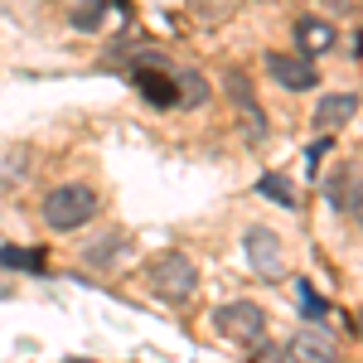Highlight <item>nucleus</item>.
I'll use <instances>...</instances> for the list:
<instances>
[{"instance_id":"f257e3e1","label":"nucleus","mask_w":363,"mask_h":363,"mask_svg":"<svg viewBox=\"0 0 363 363\" xmlns=\"http://www.w3.org/2000/svg\"><path fill=\"white\" fill-rule=\"evenodd\" d=\"M97 213V189L92 184H58L54 194L44 199V223L54 233H73Z\"/></svg>"},{"instance_id":"f03ea898","label":"nucleus","mask_w":363,"mask_h":363,"mask_svg":"<svg viewBox=\"0 0 363 363\" xmlns=\"http://www.w3.org/2000/svg\"><path fill=\"white\" fill-rule=\"evenodd\" d=\"M150 291L155 296H165V301H189L199 291V272L194 262L184 257V252H160V257H150Z\"/></svg>"},{"instance_id":"7ed1b4c3","label":"nucleus","mask_w":363,"mask_h":363,"mask_svg":"<svg viewBox=\"0 0 363 363\" xmlns=\"http://www.w3.org/2000/svg\"><path fill=\"white\" fill-rule=\"evenodd\" d=\"M213 330L223 339H238V344H257L267 335V310L252 306V301H233V306L213 310Z\"/></svg>"},{"instance_id":"20e7f679","label":"nucleus","mask_w":363,"mask_h":363,"mask_svg":"<svg viewBox=\"0 0 363 363\" xmlns=\"http://www.w3.org/2000/svg\"><path fill=\"white\" fill-rule=\"evenodd\" d=\"M242 252H247L252 272H257L262 281H281V277H286V252H281V238H277V233L252 228L247 238H242Z\"/></svg>"},{"instance_id":"39448f33","label":"nucleus","mask_w":363,"mask_h":363,"mask_svg":"<svg viewBox=\"0 0 363 363\" xmlns=\"http://www.w3.org/2000/svg\"><path fill=\"white\" fill-rule=\"evenodd\" d=\"M267 68H272V78H277L281 87H291V92H310V87L320 83L315 63H310V58H296V54H272Z\"/></svg>"},{"instance_id":"423d86ee","label":"nucleus","mask_w":363,"mask_h":363,"mask_svg":"<svg viewBox=\"0 0 363 363\" xmlns=\"http://www.w3.org/2000/svg\"><path fill=\"white\" fill-rule=\"evenodd\" d=\"M286 363H335V339L325 330H301L286 349Z\"/></svg>"},{"instance_id":"0eeeda50","label":"nucleus","mask_w":363,"mask_h":363,"mask_svg":"<svg viewBox=\"0 0 363 363\" xmlns=\"http://www.w3.org/2000/svg\"><path fill=\"white\" fill-rule=\"evenodd\" d=\"M349 116H359V97H354V92H330V97H320V107H315V126H320V131H339Z\"/></svg>"},{"instance_id":"6e6552de","label":"nucleus","mask_w":363,"mask_h":363,"mask_svg":"<svg viewBox=\"0 0 363 363\" xmlns=\"http://www.w3.org/2000/svg\"><path fill=\"white\" fill-rule=\"evenodd\" d=\"M136 87L155 102V107H174L179 102V87H174V78L169 73H155V68H140L136 73Z\"/></svg>"},{"instance_id":"1a4fd4ad","label":"nucleus","mask_w":363,"mask_h":363,"mask_svg":"<svg viewBox=\"0 0 363 363\" xmlns=\"http://www.w3.org/2000/svg\"><path fill=\"white\" fill-rule=\"evenodd\" d=\"M296 39H301L306 54H325V49L335 44V25H330V20H301V25H296Z\"/></svg>"},{"instance_id":"9d476101","label":"nucleus","mask_w":363,"mask_h":363,"mask_svg":"<svg viewBox=\"0 0 363 363\" xmlns=\"http://www.w3.org/2000/svg\"><path fill=\"white\" fill-rule=\"evenodd\" d=\"M0 267H10V272H44V252L39 247H0Z\"/></svg>"},{"instance_id":"9b49d317","label":"nucleus","mask_w":363,"mask_h":363,"mask_svg":"<svg viewBox=\"0 0 363 363\" xmlns=\"http://www.w3.org/2000/svg\"><path fill=\"white\" fill-rule=\"evenodd\" d=\"M257 189L272 199V203H286V208H296V194H291V179H286V174H262V179H257Z\"/></svg>"},{"instance_id":"f8f14e48","label":"nucleus","mask_w":363,"mask_h":363,"mask_svg":"<svg viewBox=\"0 0 363 363\" xmlns=\"http://www.w3.org/2000/svg\"><path fill=\"white\" fill-rule=\"evenodd\" d=\"M174 87H179V102H184V107H194V102H203V92H208L199 73H179V78H174Z\"/></svg>"},{"instance_id":"ddd939ff","label":"nucleus","mask_w":363,"mask_h":363,"mask_svg":"<svg viewBox=\"0 0 363 363\" xmlns=\"http://www.w3.org/2000/svg\"><path fill=\"white\" fill-rule=\"evenodd\" d=\"M301 310H306L310 320H325V310H330V306H325V301H320V296L306 286V281H301Z\"/></svg>"},{"instance_id":"4468645a","label":"nucleus","mask_w":363,"mask_h":363,"mask_svg":"<svg viewBox=\"0 0 363 363\" xmlns=\"http://www.w3.org/2000/svg\"><path fill=\"white\" fill-rule=\"evenodd\" d=\"M257 344H262V349L252 354V363H286V349H281V344H267V339H257Z\"/></svg>"},{"instance_id":"2eb2a0df","label":"nucleus","mask_w":363,"mask_h":363,"mask_svg":"<svg viewBox=\"0 0 363 363\" xmlns=\"http://www.w3.org/2000/svg\"><path fill=\"white\" fill-rule=\"evenodd\" d=\"M325 5V15H349L354 10V0H320Z\"/></svg>"},{"instance_id":"dca6fc26","label":"nucleus","mask_w":363,"mask_h":363,"mask_svg":"<svg viewBox=\"0 0 363 363\" xmlns=\"http://www.w3.org/2000/svg\"><path fill=\"white\" fill-rule=\"evenodd\" d=\"M349 213H354V218H359V228H363V184L349 194Z\"/></svg>"},{"instance_id":"f3484780","label":"nucleus","mask_w":363,"mask_h":363,"mask_svg":"<svg viewBox=\"0 0 363 363\" xmlns=\"http://www.w3.org/2000/svg\"><path fill=\"white\" fill-rule=\"evenodd\" d=\"M354 325H359V335H363V315H359V320H354Z\"/></svg>"}]
</instances>
